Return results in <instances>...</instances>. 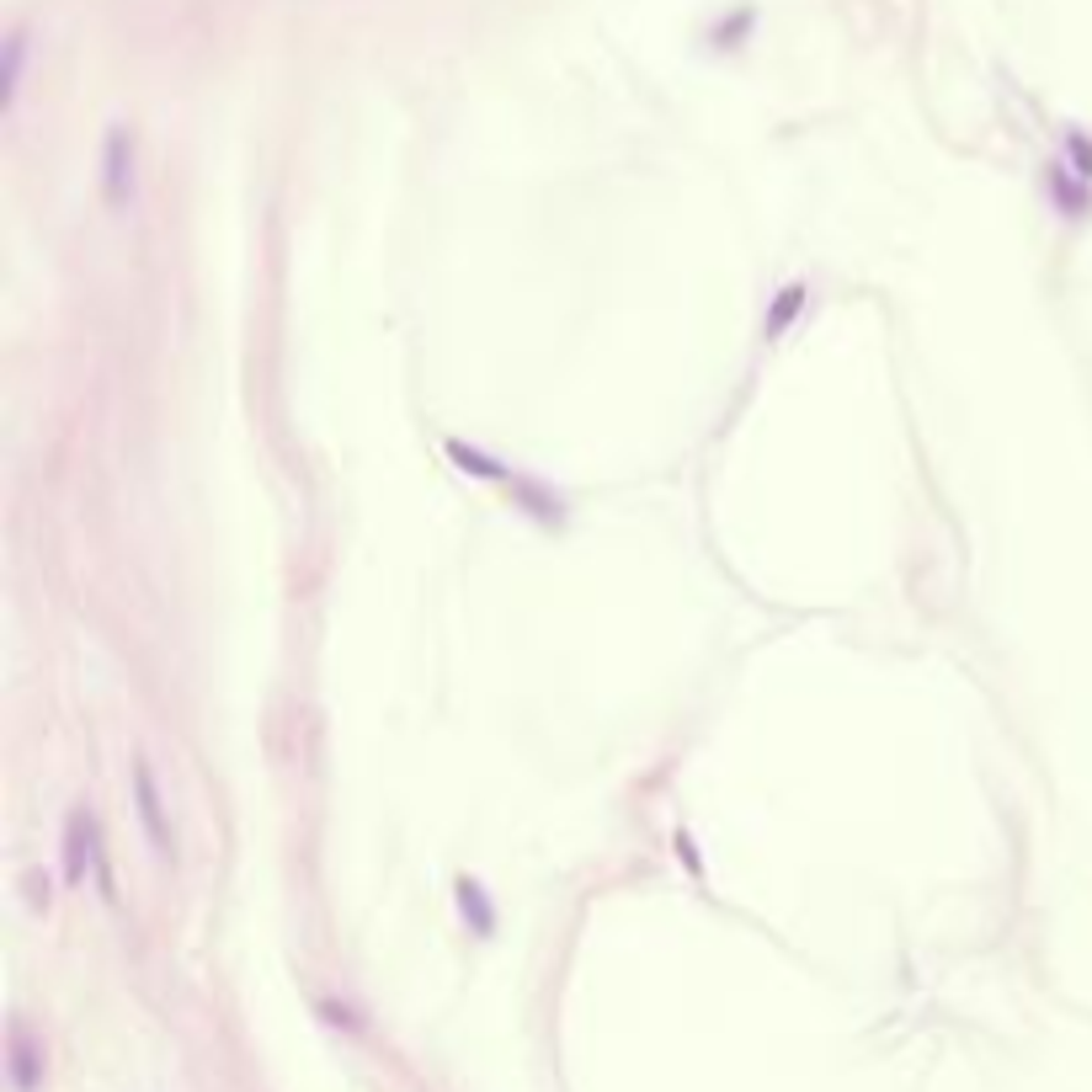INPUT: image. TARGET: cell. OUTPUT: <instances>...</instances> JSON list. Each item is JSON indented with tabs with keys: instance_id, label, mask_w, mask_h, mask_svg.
<instances>
[{
	"instance_id": "6da1fadb",
	"label": "cell",
	"mask_w": 1092,
	"mask_h": 1092,
	"mask_svg": "<svg viewBox=\"0 0 1092 1092\" xmlns=\"http://www.w3.org/2000/svg\"><path fill=\"white\" fill-rule=\"evenodd\" d=\"M134 198V139L123 128L107 134V203L123 208Z\"/></svg>"
},
{
	"instance_id": "3957f363",
	"label": "cell",
	"mask_w": 1092,
	"mask_h": 1092,
	"mask_svg": "<svg viewBox=\"0 0 1092 1092\" xmlns=\"http://www.w3.org/2000/svg\"><path fill=\"white\" fill-rule=\"evenodd\" d=\"M12 1076H17V1092H38V1055H33L27 1024H12Z\"/></svg>"
},
{
	"instance_id": "7a4b0ae2",
	"label": "cell",
	"mask_w": 1092,
	"mask_h": 1092,
	"mask_svg": "<svg viewBox=\"0 0 1092 1092\" xmlns=\"http://www.w3.org/2000/svg\"><path fill=\"white\" fill-rule=\"evenodd\" d=\"M139 815H144V831H149L155 853H171V831L160 826V794H155V773H149L144 757H139Z\"/></svg>"
},
{
	"instance_id": "277c9868",
	"label": "cell",
	"mask_w": 1092,
	"mask_h": 1092,
	"mask_svg": "<svg viewBox=\"0 0 1092 1092\" xmlns=\"http://www.w3.org/2000/svg\"><path fill=\"white\" fill-rule=\"evenodd\" d=\"M22 75H27V27H12L6 38V113L22 102Z\"/></svg>"
}]
</instances>
